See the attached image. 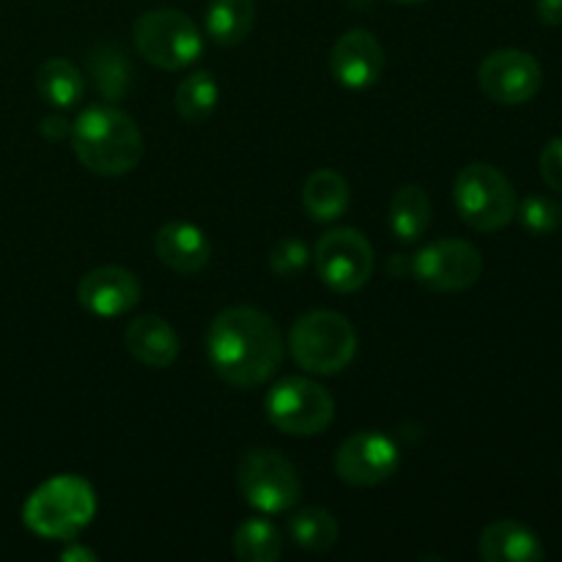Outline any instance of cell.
I'll return each instance as SVG.
<instances>
[{
	"label": "cell",
	"mask_w": 562,
	"mask_h": 562,
	"mask_svg": "<svg viewBox=\"0 0 562 562\" xmlns=\"http://www.w3.org/2000/svg\"><path fill=\"white\" fill-rule=\"evenodd\" d=\"M206 351L225 382L250 390L274 376L283 360V338L278 324L258 307H225L209 327Z\"/></svg>",
	"instance_id": "1"
},
{
	"label": "cell",
	"mask_w": 562,
	"mask_h": 562,
	"mask_svg": "<svg viewBox=\"0 0 562 562\" xmlns=\"http://www.w3.org/2000/svg\"><path fill=\"white\" fill-rule=\"evenodd\" d=\"M69 137L82 168L97 176H126L143 159L140 130L115 108L82 110Z\"/></svg>",
	"instance_id": "2"
},
{
	"label": "cell",
	"mask_w": 562,
	"mask_h": 562,
	"mask_svg": "<svg viewBox=\"0 0 562 562\" xmlns=\"http://www.w3.org/2000/svg\"><path fill=\"white\" fill-rule=\"evenodd\" d=\"M97 514V494L77 475L44 481L22 508V521L31 532L53 541H75Z\"/></svg>",
	"instance_id": "3"
},
{
	"label": "cell",
	"mask_w": 562,
	"mask_h": 562,
	"mask_svg": "<svg viewBox=\"0 0 562 562\" xmlns=\"http://www.w3.org/2000/svg\"><path fill=\"white\" fill-rule=\"evenodd\" d=\"M291 357L302 371L335 376L357 355V333L346 316L335 311H311L296 318L289 335Z\"/></svg>",
	"instance_id": "4"
},
{
	"label": "cell",
	"mask_w": 562,
	"mask_h": 562,
	"mask_svg": "<svg viewBox=\"0 0 562 562\" xmlns=\"http://www.w3.org/2000/svg\"><path fill=\"white\" fill-rule=\"evenodd\" d=\"M453 201L470 228L492 234L516 217V190L508 176L486 162H472L456 176Z\"/></svg>",
	"instance_id": "5"
},
{
	"label": "cell",
	"mask_w": 562,
	"mask_h": 562,
	"mask_svg": "<svg viewBox=\"0 0 562 562\" xmlns=\"http://www.w3.org/2000/svg\"><path fill=\"white\" fill-rule=\"evenodd\" d=\"M135 47L157 69L176 71L201 58L203 36L181 11L154 9L135 22Z\"/></svg>",
	"instance_id": "6"
},
{
	"label": "cell",
	"mask_w": 562,
	"mask_h": 562,
	"mask_svg": "<svg viewBox=\"0 0 562 562\" xmlns=\"http://www.w3.org/2000/svg\"><path fill=\"white\" fill-rule=\"evenodd\" d=\"M241 497L261 514H283L300 503L302 483L294 464L278 450H247L236 467Z\"/></svg>",
	"instance_id": "7"
},
{
	"label": "cell",
	"mask_w": 562,
	"mask_h": 562,
	"mask_svg": "<svg viewBox=\"0 0 562 562\" xmlns=\"http://www.w3.org/2000/svg\"><path fill=\"white\" fill-rule=\"evenodd\" d=\"M267 415L289 437H316L333 423L335 401L311 379L285 376L269 393Z\"/></svg>",
	"instance_id": "8"
},
{
	"label": "cell",
	"mask_w": 562,
	"mask_h": 562,
	"mask_svg": "<svg viewBox=\"0 0 562 562\" xmlns=\"http://www.w3.org/2000/svg\"><path fill=\"white\" fill-rule=\"evenodd\" d=\"M316 272L338 294H355L373 274V247L357 228H335L313 250Z\"/></svg>",
	"instance_id": "9"
},
{
	"label": "cell",
	"mask_w": 562,
	"mask_h": 562,
	"mask_svg": "<svg viewBox=\"0 0 562 562\" xmlns=\"http://www.w3.org/2000/svg\"><path fill=\"white\" fill-rule=\"evenodd\" d=\"M483 272V258L475 245L464 239H439L423 247L412 261V274L426 289L439 294L467 291L477 283Z\"/></svg>",
	"instance_id": "10"
},
{
	"label": "cell",
	"mask_w": 562,
	"mask_h": 562,
	"mask_svg": "<svg viewBox=\"0 0 562 562\" xmlns=\"http://www.w3.org/2000/svg\"><path fill=\"white\" fill-rule=\"evenodd\" d=\"M477 82L492 102L516 108V104H527L541 91L543 71L530 53L508 47L483 58Z\"/></svg>",
	"instance_id": "11"
},
{
	"label": "cell",
	"mask_w": 562,
	"mask_h": 562,
	"mask_svg": "<svg viewBox=\"0 0 562 562\" xmlns=\"http://www.w3.org/2000/svg\"><path fill=\"white\" fill-rule=\"evenodd\" d=\"M398 470V448L379 431H357L335 456V472L349 486L368 488L390 481Z\"/></svg>",
	"instance_id": "12"
},
{
	"label": "cell",
	"mask_w": 562,
	"mask_h": 562,
	"mask_svg": "<svg viewBox=\"0 0 562 562\" xmlns=\"http://www.w3.org/2000/svg\"><path fill=\"white\" fill-rule=\"evenodd\" d=\"M77 302L93 316H124L140 302V280L124 267H97L77 283Z\"/></svg>",
	"instance_id": "13"
},
{
	"label": "cell",
	"mask_w": 562,
	"mask_h": 562,
	"mask_svg": "<svg viewBox=\"0 0 562 562\" xmlns=\"http://www.w3.org/2000/svg\"><path fill=\"white\" fill-rule=\"evenodd\" d=\"M329 66H333V75L340 86L351 88V91H362V88H371L382 77L384 49L373 33L355 27V31H346L335 42Z\"/></svg>",
	"instance_id": "14"
},
{
	"label": "cell",
	"mask_w": 562,
	"mask_h": 562,
	"mask_svg": "<svg viewBox=\"0 0 562 562\" xmlns=\"http://www.w3.org/2000/svg\"><path fill=\"white\" fill-rule=\"evenodd\" d=\"M154 250L165 267L179 274H195L212 261V241L192 223L162 225L154 239Z\"/></svg>",
	"instance_id": "15"
},
{
	"label": "cell",
	"mask_w": 562,
	"mask_h": 562,
	"mask_svg": "<svg viewBox=\"0 0 562 562\" xmlns=\"http://www.w3.org/2000/svg\"><path fill=\"white\" fill-rule=\"evenodd\" d=\"M477 552L486 562H541L543 543L527 525L514 519H503L488 525L481 532Z\"/></svg>",
	"instance_id": "16"
},
{
	"label": "cell",
	"mask_w": 562,
	"mask_h": 562,
	"mask_svg": "<svg viewBox=\"0 0 562 562\" xmlns=\"http://www.w3.org/2000/svg\"><path fill=\"white\" fill-rule=\"evenodd\" d=\"M124 344L137 362L148 368H170L179 357V335L162 316H140L126 327Z\"/></svg>",
	"instance_id": "17"
},
{
	"label": "cell",
	"mask_w": 562,
	"mask_h": 562,
	"mask_svg": "<svg viewBox=\"0 0 562 562\" xmlns=\"http://www.w3.org/2000/svg\"><path fill=\"white\" fill-rule=\"evenodd\" d=\"M302 203L318 223H333L349 206V184L338 170H313L302 187Z\"/></svg>",
	"instance_id": "18"
},
{
	"label": "cell",
	"mask_w": 562,
	"mask_h": 562,
	"mask_svg": "<svg viewBox=\"0 0 562 562\" xmlns=\"http://www.w3.org/2000/svg\"><path fill=\"white\" fill-rule=\"evenodd\" d=\"M256 25V0H212L206 11V33L220 47H236Z\"/></svg>",
	"instance_id": "19"
},
{
	"label": "cell",
	"mask_w": 562,
	"mask_h": 562,
	"mask_svg": "<svg viewBox=\"0 0 562 562\" xmlns=\"http://www.w3.org/2000/svg\"><path fill=\"white\" fill-rule=\"evenodd\" d=\"M36 91L53 108H75L86 93L80 69L71 60L49 58L36 71Z\"/></svg>",
	"instance_id": "20"
},
{
	"label": "cell",
	"mask_w": 562,
	"mask_h": 562,
	"mask_svg": "<svg viewBox=\"0 0 562 562\" xmlns=\"http://www.w3.org/2000/svg\"><path fill=\"white\" fill-rule=\"evenodd\" d=\"M88 71H91V80L97 82V91L104 99H110V102H119V99H124L130 93L132 64L113 44H99L88 55Z\"/></svg>",
	"instance_id": "21"
},
{
	"label": "cell",
	"mask_w": 562,
	"mask_h": 562,
	"mask_svg": "<svg viewBox=\"0 0 562 562\" xmlns=\"http://www.w3.org/2000/svg\"><path fill=\"white\" fill-rule=\"evenodd\" d=\"M390 225L401 241H415L431 225V203L428 195L415 184H406L395 190L390 201Z\"/></svg>",
	"instance_id": "22"
},
{
	"label": "cell",
	"mask_w": 562,
	"mask_h": 562,
	"mask_svg": "<svg viewBox=\"0 0 562 562\" xmlns=\"http://www.w3.org/2000/svg\"><path fill=\"white\" fill-rule=\"evenodd\" d=\"M220 88L209 71L198 69L179 82L176 88V110L187 124H201L217 110Z\"/></svg>",
	"instance_id": "23"
},
{
	"label": "cell",
	"mask_w": 562,
	"mask_h": 562,
	"mask_svg": "<svg viewBox=\"0 0 562 562\" xmlns=\"http://www.w3.org/2000/svg\"><path fill=\"white\" fill-rule=\"evenodd\" d=\"M338 521L324 508H302L289 519L291 541L307 552H327L338 541Z\"/></svg>",
	"instance_id": "24"
},
{
	"label": "cell",
	"mask_w": 562,
	"mask_h": 562,
	"mask_svg": "<svg viewBox=\"0 0 562 562\" xmlns=\"http://www.w3.org/2000/svg\"><path fill=\"white\" fill-rule=\"evenodd\" d=\"M234 554L245 562H274L283 554V541L272 521L247 519L234 532Z\"/></svg>",
	"instance_id": "25"
},
{
	"label": "cell",
	"mask_w": 562,
	"mask_h": 562,
	"mask_svg": "<svg viewBox=\"0 0 562 562\" xmlns=\"http://www.w3.org/2000/svg\"><path fill=\"white\" fill-rule=\"evenodd\" d=\"M516 217L532 236H549L562 225V206L552 198L530 195L521 201V206H516Z\"/></svg>",
	"instance_id": "26"
},
{
	"label": "cell",
	"mask_w": 562,
	"mask_h": 562,
	"mask_svg": "<svg viewBox=\"0 0 562 562\" xmlns=\"http://www.w3.org/2000/svg\"><path fill=\"white\" fill-rule=\"evenodd\" d=\"M307 261H311V252L300 239H280L269 252V269L278 278H294L300 269H305Z\"/></svg>",
	"instance_id": "27"
},
{
	"label": "cell",
	"mask_w": 562,
	"mask_h": 562,
	"mask_svg": "<svg viewBox=\"0 0 562 562\" xmlns=\"http://www.w3.org/2000/svg\"><path fill=\"white\" fill-rule=\"evenodd\" d=\"M541 176L549 190L562 195V137H554L541 151Z\"/></svg>",
	"instance_id": "28"
},
{
	"label": "cell",
	"mask_w": 562,
	"mask_h": 562,
	"mask_svg": "<svg viewBox=\"0 0 562 562\" xmlns=\"http://www.w3.org/2000/svg\"><path fill=\"white\" fill-rule=\"evenodd\" d=\"M536 14L543 25H562V0H536Z\"/></svg>",
	"instance_id": "29"
},
{
	"label": "cell",
	"mask_w": 562,
	"mask_h": 562,
	"mask_svg": "<svg viewBox=\"0 0 562 562\" xmlns=\"http://www.w3.org/2000/svg\"><path fill=\"white\" fill-rule=\"evenodd\" d=\"M71 132V126L66 124V119H60V115H47V119L42 121V135L47 137V140H60V137H66Z\"/></svg>",
	"instance_id": "30"
},
{
	"label": "cell",
	"mask_w": 562,
	"mask_h": 562,
	"mask_svg": "<svg viewBox=\"0 0 562 562\" xmlns=\"http://www.w3.org/2000/svg\"><path fill=\"white\" fill-rule=\"evenodd\" d=\"M60 560L64 562H97V554H93L91 549L80 547V543H71L69 549H64V552H60Z\"/></svg>",
	"instance_id": "31"
},
{
	"label": "cell",
	"mask_w": 562,
	"mask_h": 562,
	"mask_svg": "<svg viewBox=\"0 0 562 562\" xmlns=\"http://www.w3.org/2000/svg\"><path fill=\"white\" fill-rule=\"evenodd\" d=\"M395 3H423V0H395Z\"/></svg>",
	"instance_id": "32"
}]
</instances>
